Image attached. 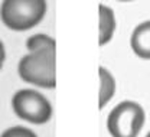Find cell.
<instances>
[{"label":"cell","mask_w":150,"mask_h":137,"mask_svg":"<svg viewBox=\"0 0 150 137\" xmlns=\"http://www.w3.org/2000/svg\"><path fill=\"white\" fill-rule=\"evenodd\" d=\"M18 69L25 82L42 88H55V49H42L25 55Z\"/></svg>","instance_id":"6da1fadb"},{"label":"cell","mask_w":150,"mask_h":137,"mask_svg":"<svg viewBox=\"0 0 150 137\" xmlns=\"http://www.w3.org/2000/svg\"><path fill=\"white\" fill-rule=\"evenodd\" d=\"M45 13V0H3L0 7V18L12 30H28L36 26Z\"/></svg>","instance_id":"7a4b0ae2"},{"label":"cell","mask_w":150,"mask_h":137,"mask_svg":"<svg viewBox=\"0 0 150 137\" xmlns=\"http://www.w3.org/2000/svg\"><path fill=\"white\" fill-rule=\"evenodd\" d=\"M144 110L136 101H123L111 110L107 129L111 137H137L144 124Z\"/></svg>","instance_id":"3957f363"},{"label":"cell","mask_w":150,"mask_h":137,"mask_svg":"<svg viewBox=\"0 0 150 137\" xmlns=\"http://www.w3.org/2000/svg\"><path fill=\"white\" fill-rule=\"evenodd\" d=\"M16 116L32 124H45L52 117V105L35 90H20L12 98Z\"/></svg>","instance_id":"277c9868"},{"label":"cell","mask_w":150,"mask_h":137,"mask_svg":"<svg viewBox=\"0 0 150 137\" xmlns=\"http://www.w3.org/2000/svg\"><path fill=\"white\" fill-rule=\"evenodd\" d=\"M133 52L142 59H150V20L140 23L130 38Z\"/></svg>","instance_id":"5b68a950"},{"label":"cell","mask_w":150,"mask_h":137,"mask_svg":"<svg viewBox=\"0 0 150 137\" xmlns=\"http://www.w3.org/2000/svg\"><path fill=\"white\" fill-rule=\"evenodd\" d=\"M115 30V18L110 7L100 6V45L108 43Z\"/></svg>","instance_id":"8992f818"},{"label":"cell","mask_w":150,"mask_h":137,"mask_svg":"<svg viewBox=\"0 0 150 137\" xmlns=\"http://www.w3.org/2000/svg\"><path fill=\"white\" fill-rule=\"evenodd\" d=\"M100 108H104L115 93V81L105 68H100Z\"/></svg>","instance_id":"52a82bcc"},{"label":"cell","mask_w":150,"mask_h":137,"mask_svg":"<svg viewBox=\"0 0 150 137\" xmlns=\"http://www.w3.org/2000/svg\"><path fill=\"white\" fill-rule=\"evenodd\" d=\"M55 40L49 38L48 35H35L32 38L26 40V48L29 52H35V51H42V49H55Z\"/></svg>","instance_id":"ba28073f"},{"label":"cell","mask_w":150,"mask_h":137,"mask_svg":"<svg viewBox=\"0 0 150 137\" xmlns=\"http://www.w3.org/2000/svg\"><path fill=\"white\" fill-rule=\"evenodd\" d=\"M0 137H38L32 130H29V129H26V127H10V129H7L3 134Z\"/></svg>","instance_id":"9c48e42d"},{"label":"cell","mask_w":150,"mask_h":137,"mask_svg":"<svg viewBox=\"0 0 150 137\" xmlns=\"http://www.w3.org/2000/svg\"><path fill=\"white\" fill-rule=\"evenodd\" d=\"M4 59H6V51H4V46H3V43L0 42V69H1V66H3V62H4Z\"/></svg>","instance_id":"30bf717a"},{"label":"cell","mask_w":150,"mask_h":137,"mask_svg":"<svg viewBox=\"0 0 150 137\" xmlns=\"http://www.w3.org/2000/svg\"><path fill=\"white\" fill-rule=\"evenodd\" d=\"M120 1H131V0H120Z\"/></svg>","instance_id":"8fae6325"},{"label":"cell","mask_w":150,"mask_h":137,"mask_svg":"<svg viewBox=\"0 0 150 137\" xmlns=\"http://www.w3.org/2000/svg\"><path fill=\"white\" fill-rule=\"evenodd\" d=\"M146 137H150V131H149V134H147V136H146Z\"/></svg>","instance_id":"7c38bea8"}]
</instances>
